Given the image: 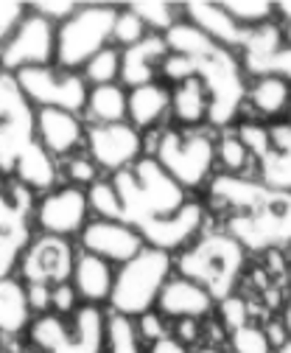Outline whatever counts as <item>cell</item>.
<instances>
[{
	"mask_svg": "<svg viewBox=\"0 0 291 353\" xmlns=\"http://www.w3.org/2000/svg\"><path fill=\"white\" fill-rule=\"evenodd\" d=\"M207 196L224 219V233L246 252L291 247V191H274L255 176L216 174Z\"/></svg>",
	"mask_w": 291,
	"mask_h": 353,
	"instance_id": "cell-1",
	"label": "cell"
},
{
	"mask_svg": "<svg viewBox=\"0 0 291 353\" xmlns=\"http://www.w3.org/2000/svg\"><path fill=\"white\" fill-rule=\"evenodd\" d=\"M109 183L118 196L115 222H123L135 230L157 222V219L174 216L191 202L188 191L177 180H171L154 157H140L135 165L112 174Z\"/></svg>",
	"mask_w": 291,
	"mask_h": 353,
	"instance_id": "cell-2",
	"label": "cell"
},
{
	"mask_svg": "<svg viewBox=\"0 0 291 353\" xmlns=\"http://www.w3.org/2000/svg\"><path fill=\"white\" fill-rule=\"evenodd\" d=\"M246 263V250L224 230L202 233L191 247L182 250L177 258L180 275L202 283L219 303L235 294L238 278Z\"/></svg>",
	"mask_w": 291,
	"mask_h": 353,
	"instance_id": "cell-3",
	"label": "cell"
},
{
	"mask_svg": "<svg viewBox=\"0 0 291 353\" xmlns=\"http://www.w3.org/2000/svg\"><path fill=\"white\" fill-rule=\"evenodd\" d=\"M154 160L185 191L211 185L216 176V135L211 129L165 126L154 141Z\"/></svg>",
	"mask_w": 291,
	"mask_h": 353,
	"instance_id": "cell-4",
	"label": "cell"
},
{
	"mask_svg": "<svg viewBox=\"0 0 291 353\" xmlns=\"http://www.w3.org/2000/svg\"><path fill=\"white\" fill-rule=\"evenodd\" d=\"M171 272H174V261L169 252L143 247L115 275V286L109 297L112 312L129 320L154 312L165 283L171 281Z\"/></svg>",
	"mask_w": 291,
	"mask_h": 353,
	"instance_id": "cell-5",
	"label": "cell"
},
{
	"mask_svg": "<svg viewBox=\"0 0 291 353\" xmlns=\"http://www.w3.org/2000/svg\"><path fill=\"white\" fill-rule=\"evenodd\" d=\"M36 353H104L107 317L98 305H78L67 323L59 314H45L31 325Z\"/></svg>",
	"mask_w": 291,
	"mask_h": 353,
	"instance_id": "cell-6",
	"label": "cell"
},
{
	"mask_svg": "<svg viewBox=\"0 0 291 353\" xmlns=\"http://www.w3.org/2000/svg\"><path fill=\"white\" fill-rule=\"evenodd\" d=\"M118 9L112 6H78L73 17L56 28V62L62 70L85 68L112 39Z\"/></svg>",
	"mask_w": 291,
	"mask_h": 353,
	"instance_id": "cell-7",
	"label": "cell"
},
{
	"mask_svg": "<svg viewBox=\"0 0 291 353\" xmlns=\"http://www.w3.org/2000/svg\"><path fill=\"white\" fill-rule=\"evenodd\" d=\"M235 129L252 154L255 180L274 191H291V121H244Z\"/></svg>",
	"mask_w": 291,
	"mask_h": 353,
	"instance_id": "cell-8",
	"label": "cell"
},
{
	"mask_svg": "<svg viewBox=\"0 0 291 353\" xmlns=\"http://www.w3.org/2000/svg\"><path fill=\"white\" fill-rule=\"evenodd\" d=\"M20 93L25 96L28 104L39 107H54V110H67L78 112L81 107H87V81L76 76L73 70L62 68H28L14 73Z\"/></svg>",
	"mask_w": 291,
	"mask_h": 353,
	"instance_id": "cell-9",
	"label": "cell"
},
{
	"mask_svg": "<svg viewBox=\"0 0 291 353\" xmlns=\"http://www.w3.org/2000/svg\"><path fill=\"white\" fill-rule=\"evenodd\" d=\"M51 59H56V26L39 14H25L0 54V65L9 73H20L28 68H48Z\"/></svg>",
	"mask_w": 291,
	"mask_h": 353,
	"instance_id": "cell-10",
	"label": "cell"
},
{
	"mask_svg": "<svg viewBox=\"0 0 291 353\" xmlns=\"http://www.w3.org/2000/svg\"><path fill=\"white\" fill-rule=\"evenodd\" d=\"M241 68L246 76H277L291 84V48L285 46V34L274 23L246 28L244 46H241Z\"/></svg>",
	"mask_w": 291,
	"mask_h": 353,
	"instance_id": "cell-11",
	"label": "cell"
},
{
	"mask_svg": "<svg viewBox=\"0 0 291 353\" xmlns=\"http://www.w3.org/2000/svg\"><path fill=\"white\" fill-rule=\"evenodd\" d=\"M87 152L90 160L104 171H123L140 160L143 135L129 123H93L87 126Z\"/></svg>",
	"mask_w": 291,
	"mask_h": 353,
	"instance_id": "cell-12",
	"label": "cell"
},
{
	"mask_svg": "<svg viewBox=\"0 0 291 353\" xmlns=\"http://www.w3.org/2000/svg\"><path fill=\"white\" fill-rule=\"evenodd\" d=\"M76 255L67 239L62 236H43L25 247L20 258V272L28 286H59L73 278Z\"/></svg>",
	"mask_w": 291,
	"mask_h": 353,
	"instance_id": "cell-13",
	"label": "cell"
},
{
	"mask_svg": "<svg viewBox=\"0 0 291 353\" xmlns=\"http://www.w3.org/2000/svg\"><path fill=\"white\" fill-rule=\"evenodd\" d=\"M87 213H90V199L85 188H54L34 208V219L45 230V236H62V239L85 230Z\"/></svg>",
	"mask_w": 291,
	"mask_h": 353,
	"instance_id": "cell-14",
	"label": "cell"
},
{
	"mask_svg": "<svg viewBox=\"0 0 291 353\" xmlns=\"http://www.w3.org/2000/svg\"><path fill=\"white\" fill-rule=\"evenodd\" d=\"M81 247H85V252H93L109 263H127L132 261L143 247V236L123 225V222H115V219H93V222H87V228L81 230Z\"/></svg>",
	"mask_w": 291,
	"mask_h": 353,
	"instance_id": "cell-15",
	"label": "cell"
},
{
	"mask_svg": "<svg viewBox=\"0 0 291 353\" xmlns=\"http://www.w3.org/2000/svg\"><path fill=\"white\" fill-rule=\"evenodd\" d=\"M204 208L199 202H188L182 210H177L174 216L169 219H157V222L140 228L138 233L143 236L146 247H154V250H162V252H177V250H185L191 247L199 236H202V228H204Z\"/></svg>",
	"mask_w": 291,
	"mask_h": 353,
	"instance_id": "cell-16",
	"label": "cell"
},
{
	"mask_svg": "<svg viewBox=\"0 0 291 353\" xmlns=\"http://www.w3.org/2000/svg\"><path fill=\"white\" fill-rule=\"evenodd\" d=\"M213 308H216V297L202 283L185 275L171 278L157 300V312L169 320H204L213 314Z\"/></svg>",
	"mask_w": 291,
	"mask_h": 353,
	"instance_id": "cell-17",
	"label": "cell"
},
{
	"mask_svg": "<svg viewBox=\"0 0 291 353\" xmlns=\"http://www.w3.org/2000/svg\"><path fill=\"white\" fill-rule=\"evenodd\" d=\"M34 129L43 143L54 157H65L87 141V129L81 126L76 112L67 110H54V107H39L34 112Z\"/></svg>",
	"mask_w": 291,
	"mask_h": 353,
	"instance_id": "cell-18",
	"label": "cell"
},
{
	"mask_svg": "<svg viewBox=\"0 0 291 353\" xmlns=\"http://www.w3.org/2000/svg\"><path fill=\"white\" fill-rule=\"evenodd\" d=\"M182 14L191 26H196L204 37H211L216 46L238 54L241 46H244V37H246V28L238 26L227 9L222 3H211V0H193V3H185L182 6Z\"/></svg>",
	"mask_w": 291,
	"mask_h": 353,
	"instance_id": "cell-19",
	"label": "cell"
},
{
	"mask_svg": "<svg viewBox=\"0 0 291 353\" xmlns=\"http://www.w3.org/2000/svg\"><path fill=\"white\" fill-rule=\"evenodd\" d=\"M171 57L169 42L162 34H149L143 42L123 51V68H120V79L129 87H143L157 81V76H162V65Z\"/></svg>",
	"mask_w": 291,
	"mask_h": 353,
	"instance_id": "cell-20",
	"label": "cell"
},
{
	"mask_svg": "<svg viewBox=\"0 0 291 353\" xmlns=\"http://www.w3.org/2000/svg\"><path fill=\"white\" fill-rule=\"evenodd\" d=\"M171 115V84L165 81H151L143 87H132L129 90V123L138 132L146 129H160V123Z\"/></svg>",
	"mask_w": 291,
	"mask_h": 353,
	"instance_id": "cell-21",
	"label": "cell"
},
{
	"mask_svg": "<svg viewBox=\"0 0 291 353\" xmlns=\"http://www.w3.org/2000/svg\"><path fill=\"white\" fill-rule=\"evenodd\" d=\"M171 118L185 129H202L211 121V93L199 76L171 84Z\"/></svg>",
	"mask_w": 291,
	"mask_h": 353,
	"instance_id": "cell-22",
	"label": "cell"
},
{
	"mask_svg": "<svg viewBox=\"0 0 291 353\" xmlns=\"http://www.w3.org/2000/svg\"><path fill=\"white\" fill-rule=\"evenodd\" d=\"M70 281H73L78 300H85L87 305H98L112 297V286H115L112 267H109V261H104L93 252H81L76 258Z\"/></svg>",
	"mask_w": 291,
	"mask_h": 353,
	"instance_id": "cell-23",
	"label": "cell"
},
{
	"mask_svg": "<svg viewBox=\"0 0 291 353\" xmlns=\"http://www.w3.org/2000/svg\"><path fill=\"white\" fill-rule=\"evenodd\" d=\"M246 104L252 110V115L274 121L291 110V84L277 76L252 79V84L246 90Z\"/></svg>",
	"mask_w": 291,
	"mask_h": 353,
	"instance_id": "cell-24",
	"label": "cell"
},
{
	"mask_svg": "<svg viewBox=\"0 0 291 353\" xmlns=\"http://www.w3.org/2000/svg\"><path fill=\"white\" fill-rule=\"evenodd\" d=\"M17 180L20 185H25L28 191H48L56 183V165H54V154L39 143L36 138L23 149V154L17 157Z\"/></svg>",
	"mask_w": 291,
	"mask_h": 353,
	"instance_id": "cell-25",
	"label": "cell"
},
{
	"mask_svg": "<svg viewBox=\"0 0 291 353\" xmlns=\"http://www.w3.org/2000/svg\"><path fill=\"white\" fill-rule=\"evenodd\" d=\"M28 286L14 278H0V334H20L31 320Z\"/></svg>",
	"mask_w": 291,
	"mask_h": 353,
	"instance_id": "cell-26",
	"label": "cell"
},
{
	"mask_svg": "<svg viewBox=\"0 0 291 353\" xmlns=\"http://www.w3.org/2000/svg\"><path fill=\"white\" fill-rule=\"evenodd\" d=\"M34 141V112L25 110L0 121V171H14L17 157Z\"/></svg>",
	"mask_w": 291,
	"mask_h": 353,
	"instance_id": "cell-27",
	"label": "cell"
},
{
	"mask_svg": "<svg viewBox=\"0 0 291 353\" xmlns=\"http://www.w3.org/2000/svg\"><path fill=\"white\" fill-rule=\"evenodd\" d=\"M28 210H31V191L25 185L0 188V236L28 244V228H25Z\"/></svg>",
	"mask_w": 291,
	"mask_h": 353,
	"instance_id": "cell-28",
	"label": "cell"
},
{
	"mask_svg": "<svg viewBox=\"0 0 291 353\" xmlns=\"http://www.w3.org/2000/svg\"><path fill=\"white\" fill-rule=\"evenodd\" d=\"M87 112L96 123H123L129 118V93L120 84L93 87L87 96Z\"/></svg>",
	"mask_w": 291,
	"mask_h": 353,
	"instance_id": "cell-29",
	"label": "cell"
},
{
	"mask_svg": "<svg viewBox=\"0 0 291 353\" xmlns=\"http://www.w3.org/2000/svg\"><path fill=\"white\" fill-rule=\"evenodd\" d=\"M216 163L222 168L219 174H235V176H244V171L252 168V154L241 141L238 129H224L216 138Z\"/></svg>",
	"mask_w": 291,
	"mask_h": 353,
	"instance_id": "cell-30",
	"label": "cell"
},
{
	"mask_svg": "<svg viewBox=\"0 0 291 353\" xmlns=\"http://www.w3.org/2000/svg\"><path fill=\"white\" fill-rule=\"evenodd\" d=\"M149 28V34H169L177 23H180V12L182 6H174L169 0H135L127 3Z\"/></svg>",
	"mask_w": 291,
	"mask_h": 353,
	"instance_id": "cell-31",
	"label": "cell"
},
{
	"mask_svg": "<svg viewBox=\"0 0 291 353\" xmlns=\"http://www.w3.org/2000/svg\"><path fill=\"white\" fill-rule=\"evenodd\" d=\"M120 68H123V51L120 48H104L98 51L85 68H81V79L93 87H104V84H118L120 79Z\"/></svg>",
	"mask_w": 291,
	"mask_h": 353,
	"instance_id": "cell-32",
	"label": "cell"
},
{
	"mask_svg": "<svg viewBox=\"0 0 291 353\" xmlns=\"http://www.w3.org/2000/svg\"><path fill=\"white\" fill-rule=\"evenodd\" d=\"M222 6L244 28H258V26H266V23L277 20L274 3H269V0H224Z\"/></svg>",
	"mask_w": 291,
	"mask_h": 353,
	"instance_id": "cell-33",
	"label": "cell"
},
{
	"mask_svg": "<svg viewBox=\"0 0 291 353\" xmlns=\"http://www.w3.org/2000/svg\"><path fill=\"white\" fill-rule=\"evenodd\" d=\"M140 342L143 339L138 334V325L129 317H107V353H143Z\"/></svg>",
	"mask_w": 291,
	"mask_h": 353,
	"instance_id": "cell-34",
	"label": "cell"
},
{
	"mask_svg": "<svg viewBox=\"0 0 291 353\" xmlns=\"http://www.w3.org/2000/svg\"><path fill=\"white\" fill-rule=\"evenodd\" d=\"M227 347H230V353H274L269 331L255 325V323H246L241 328H233L227 334Z\"/></svg>",
	"mask_w": 291,
	"mask_h": 353,
	"instance_id": "cell-35",
	"label": "cell"
},
{
	"mask_svg": "<svg viewBox=\"0 0 291 353\" xmlns=\"http://www.w3.org/2000/svg\"><path fill=\"white\" fill-rule=\"evenodd\" d=\"M149 37V28L146 23L129 9V6H123L118 9V17H115V28H112V39L118 42V46L127 51L132 46H138V42H143Z\"/></svg>",
	"mask_w": 291,
	"mask_h": 353,
	"instance_id": "cell-36",
	"label": "cell"
},
{
	"mask_svg": "<svg viewBox=\"0 0 291 353\" xmlns=\"http://www.w3.org/2000/svg\"><path fill=\"white\" fill-rule=\"evenodd\" d=\"M28 110L25 96L20 93L14 76H0V121H6L12 115H20Z\"/></svg>",
	"mask_w": 291,
	"mask_h": 353,
	"instance_id": "cell-37",
	"label": "cell"
},
{
	"mask_svg": "<svg viewBox=\"0 0 291 353\" xmlns=\"http://www.w3.org/2000/svg\"><path fill=\"white\" fill-rule=\"evenodd\" d=\"M219 312H222V323H224L227 331L241 328V325H246V323H252V320H249V303H246L244 297H238V294L224 297L222 305H219Z\"/></svg>",
	"mask_w": 291,
	"mask_h": 353,
	"instance_id": "cell-38",
	"label": "cell"
},
{
	"mask_svg": "<svg viewBox=\"0 0 291 353\" xmlns=\"http://www.w3.org/2000/svg\"><path fill=\"white\" fill-rule=\"evenodd\" d=\"M31 12L51 23H65L78 12V3H73V0H36V3H31Z\"/></svg>",
	"mask_w": 291,
	"mask_h": 353,
	"instance_id": "cell-39",
	"label": "cell"
},
{
	"mask_svg": "<svg viewBox=\"0 0 291 353\" xmlns=\"http://www.w3.org/2000/svg\"><path fill=\"white\" fill-rule=\"evenodd\" d=\"M25 6L23 3H12V0H0V54H3L6 42L12 37V31L20 26V20L25 17L23 14Z\"/></svg>",
	"mask_w": 291,
	"mask_h": 353,
	"instance_id": "cell-40",
	"label": "cell"
},
{
	"mask_svg": "<svg viewBox=\"0 0 291 353\" xmlns=\"http://www.w3.org/2000/svg\"><path fill=\"white\" fill-rule=\"evenodd\" d=\"M171 325H169V317H162L160 312H149V314H143V317H138V334H140V339L143 342H157V339H162V336H169L171 331H169Z\"/></svg>",
	"mask_w": 291,
	"mask_h": 353,
	"instance_id": "cell-41",
	"label": "cell"
},
{
	"mask_svg": "<svg viewBox=\"0 0 291 353\" xmlns=\"http://www.w3.org/2000/svg\"><path fill=\"white\" fill-rule=\"evenodd\" d=\"M76 303H78V294H76L73 283H59V286H54V292H51V308H56L59 317L76 314V312H78Z\"/></svg>",
	"mask_w": 291,
	"mask_h": 353,
	"instance_id": "cell-42",
	"label": "cell"
},
{
	"mask_svg": "<svg viewBox=\"0 0 291 353\" xmlns=\"http://www.w3.org/2000/svg\"><path fill=\"white\" fill-rule=\"evenodd\" d=\"M67 176L73 183H81V185H96L98 183V165L87 157H73L67 163Z\"/></svg>",
	"mask_w": 291,
	"mask_h": 353,
	"instance_id": "cell-43",
	"label": "cell"
},
{
	"mask_svg": "<svg viewBox=\"0 0 291 353\" xmlns=\"http://www.w3.org/2000/svg\"><path fill=\"white\" fill-rule=\"evenodd\" d=\"M23 247H25V241L0 236V278H9V270L14 267V258L20 255Z\"/></svg>",
	"mask_w": 291,
	"mask_h": 353,
	"instance_id": "cell-44",
	"label": "cell"
},
{
	"mask_svg": "<svg viewBox=\"0 0 291 353\" xmlns=\"http://www.w3.org/2000/svg\"><path fill=\"white\" fill-rule=\"evenodd\" d=\"M149 353H191V347H188L185 342H180L174 334H169V336L151 342V345H149Z\"/></svg>",
	"mask_w": 291,
	"mask_h": 353,
	"instance_id": "cell-45",
	"label": "cell"
},
{
	"mask_svg": "<svg viewBox=\"0 0 291 353\" xmlns=\"http://www.w3.org/2000/svg\"><path fill=\"white\" fill-rule=\"evenodd\" d=\"M51 292H54V286H28L31 308H36V312H45V308H51Z\"/></svg>",
	"mask_w": 291,
	"mask_h": 353,
	"instance_id": "cell-46",
	"label": "cell"
},
{
	"mask_svg": "<svg viewBox=\"0 0 291 353\" xmlns=\"http://www.w3.org/2000/svg\"><path fill=\"white\" fill-rule=\"evenodd\" d=\"M180 342H185L188 347L199 339V320H177V328L171 331Z\"/></svg>",
	"mask_w": 291,
	"mask_h": 353,
	"instance_id": "cell-47",
	"label": "cell"
},
{
	"mask_svg": "<svg viewBox=\"0 0 291 353\" xmlns=\"http://www.w3.org/2000/svg\"><path fill=\"white\" fill-rule=\"evenodd\" d=\"M274 14H277V20L291 26V0H280V3H274Z\"/></svg>",
	"mask_w": 291,
	"mask_h": 353,
	"instance_id": "cell-48",
	"label": "cell"
},
{
	"mask_svg": "<svg viewBox=\"0 0 291 353\" xmlns=\"http://www.w3.org/2000/svg\"><path fill=\"white\" fill-rule=\"evenodd\" d=\"M283 325H285V331H288V336H291V297H288L285 312H283Z\"/></svg>",
	"mask_w": 291,
	"mask_h": 353,
	"instance_id": "cell-49",
	"label": "cell"
},
{
	"mask_svg": "<svg viewBox=\"0 0 291 353\" xmlns=\"http://www.w3.org/2000/svg\"><path fill=\"white\" fill-rule=\"evenodd\" d=\"M277 353H291V336H288V339H285V342L277 347Z\"/></svg>",
	"mask_w": 291,
	"mask_h": 353,
	"instance_id": "cell-50",
	"label": "cell"
},
{
	"mask_svg": "<svg viewBox=\"0 0 291 353\" xmlns=\"http://www.w3.org/2000/svg\"><path fill=\"white\" fill-rule=\"evenodd\" d=\"M283 34H285V46L291 48V26H283Z\"/></svg>",
	"mask_w": 291,
	"mask_h": 353,
	"instance_id": "cell-51",
	"label": "cell"
},
{
	"mask_svg": "<svg viewBox=\"0 0 291 353\" xmlns=\"http://www.w3.org/2000/svg\"><path fill=\"white\" fill-rule=\"evenodd\" d=\"M196 353H224V350H216V347H202V350H196Z\"/></svg>",
	"mask_w": 291,
	"mask_h": 353,
	"instance_id": "cell-52",
	"label": "cell"
},
{
	"mask_svg": "<svg viewBox=\"0 0 291 353\" xmlns=\"http://www.w3.org/2000/svg\"><path fill=\"white\" fill-rule=\"evenodd\" d=\"M0 353H6V347H3V342H0Z\"/></svg>",
	"mask_w": 291,
	"mask_h": 353,
	"instance_id": "cell-53",
	"label": "cell"
},
{
	"mask_svg": "<svg viewBox=\"0 0 291 353\" xmlns=\"http://www.w3.org/2000/svg\"><path fill=\"white\" fill-rule=\"evenodd\" d=\"M288 121H291V110H288Z\"/></svg>",
	"mask_w": 291,
	"mask_h": 353,
	"instance_id": "cell-54",
	"label": "cell"
}]
</instances>
